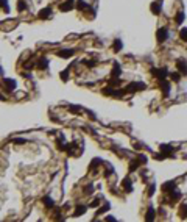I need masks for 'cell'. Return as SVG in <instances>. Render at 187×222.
<instances>
[{
    "label": "cell",
    "instance_id": "obj_3",
    "mask_svg": "<svg viewBox=\"0 0 187 222\" xmlns=\"http://www.w3.org/2000/svg\"><path fill=\"white\" fill-rule=\"evenodd\" d=\"M153 75H156L159 80H165L167 70H165V69H153Z\"/></svg>",
    "mask_w": 187,
    "mask_h": 222
},
{
    "label": "cell",
    "instance_id": "obj_23",
    "mask_svg": "<svg viewBox=\"0 0 187 222\" xmlns=\"http://www.w3.org/2000/svg\"><path fill=\"white\" fill-rule=\"evenodd\" d=\"M137 166H139V161H133V163H131V166H130V169L136 171V169H137Z\"/></svg>",
    "mask_w": 187,
    "mask_h": 222
},
{
    "label": "cell",
    "instance_id": "obj_15",
    "mask_svg": "<svg viewBox=\"0 0 187 222\" xmlns=\"http://www.w3.org/2000/svg\"><path fill=\"white\" fill-rule=\"evenodd\" d=\"M44 203H45V206L47 208H53L55 206V203H53V200H52V197H44Z\"/></svg>",
    "mask_w": 187,
    "mask_h": 222
},
{
    "label": "cell",
    "instance_id": "obj_8",
    "mask_svg": "<svg viewBox=\"0 0 187 222\" xmlns=\"http://www.w3.org/2000/svg\"><path fill=\"white\" fill-rule=\"evenodd\" d=\"M162 189H164V191H168V192L175 191V189H176V186H175V182H167V183H164Z\"/></svg>",
    "mask_w": 187,
    "mask_h": 222
},
{
    "label": "cell",
    "instance_id": "obj_25",
    "mask_svg": "<svg viewBox=\"0 0 187 222\" xmlns=\"http://www.w3.org/2000/svg\"><path fill=\"white\" fill-rule=\"evenodd\" d=\"M170 77H172V80H175V81L179 80V74H176V72H173V74H172Z\"/></svg>",
    "mask_w": 187,
    "mask_h": 222
},
{
    "label": "cell",
    "instance_id": "obj_18",
    "mask_svg": "<svg viewBox=\"0 0 187 222\" xmlns=\"http://www.w3.org/2000/svg\"><path fill=\"white\" fill-rule=\"evenodd\" d=\"M179 36H181L182 41H186V42H187V28H182V30L179 31Z\"/></svg>",
    "mask_w": 187,
    "mask_h": 222
},
{
    "label": "cell",
    "instance_id": "obj_5",
    "mask_svg": "<svg viewBox=\"0 0 187 222\" xmlns=\"http://www.w3.org/2000/svg\"><path fill=\"white\" fill-rule=\"evenodd\" d=\"M159 86L162 88V91H164V96H167L168 92H170V83L165 80H161V83H159Z\"/></svg>",
    "mask_w": 187,
    "mask_h": 222
},
{
    "label": "cell",
    "instance_id": "obj_4",
    "mask_svg": "<svg viewBox=\"0 0 187 222\" xmlns=\"http://www.w3.org/2000/svg\"><path fill=\"white\" fill-rule=\"evenodd\" d=\"M122 186H123V189H125L126 192L133 191V183H131L130 178H125V180H123V182H122Z\"/></svg>",
    "mask_w": 187,
    "mask_h": 222
},
{
    "label": "cell",
    "instance_id": "obj_21",
    "mask_svg": "<svg viewBox=\"0 0 187 222\" xmlns=\"http://www.w3.org/2000/svg\"><path fill=\"white\" fill-rule=\"evenodd\" d=\"M184 20V13H178V17H176V22L178 24H181V22Z\"/></svg>",
    "mask_w": 187,
    "mask_h": 222
},
{
    "label": "cell",
    "instance_id": "obj_2",
    "mask_svg": "<svg viewBox=\"0 0 187 222\" xmlns=\"http://www.w3.org/2000/svg\"><path fill=\"white\" fill-rule=\"evenodd\" d=\"M167 36H168V30L167 28H159L158 30V41L159 42H164V41L167 39Z\"/></svg>",
    "mask_w": 187,
    "mask_h": 222
},
{
    "label": "cell",
    "instance_id": "obj_12",
    "mask_svg": "<svg viewBox=\"0 0 187 222\" xmlns=\"http://www.w3.org/2000/svg\"><path fill=\"white\" fill-rule=\"evenodd\" d=\"M74 50H72V49H69V50H61V52H59L58 53V55L59 56H61V58H69V56H72V55H74Z\"/></svg>",
    "mask_w": 187,
    "mask_h": 222
},
{
    "label": "cell",
    "instance_id": "obj_28",
    "mask_svg": "<svg viewBox=\"0 0 187 222\" xmlns=\"http://www.w3.org/2000/svg\"><path fill=\"white\" fill-rule=\"evenodd\" d=\"M90 192H92V185H89L88 189H86V194H90Z\"/></svg>",
    "mask_w": 187,
    "mask_h": 222
},
{
    "label": "cell",
    "instance_id": "obj_6",
    "mask_svg": "<svg viewBox=\"0 0 187 222\" xmlns=\"http://www.w3.org/2000/svg\"><path fill=\"white\" fill-rule=\"evenodd\" d=\"M39 17H41V19H50V17H52V10H50V8L41 10V13H39Z\"/></svg>",
    "mask_w": 187,
    "mask_h": 222
},
{
    "label": "cell",
    "instance_id": "obj_13",
    "mask_svg": "<svg viewBox=\"0 0 187 222\" xmlns=\"http://www.w3.org/2000/svg\"><path fill=\"white\" fill-rule=\"evenodd\" d=\"M86 210H88V206H84V205H78V206H76V211H75V216H81V214H84Z\"/></svg>",
    "mask_w": 187,
    "mask_h": 222
},
{
    "label": "cell",
    "instance_id": "obj_14",
    "mask_svg": "<svg viewBox=\"0 0 187 222\" xmlns=\"http://www.w3.org/2000/svg\"><path fill=\"white\" fill-rule=\"evenodd\" d=\"M161 6H162L161 2H154L153 5H151V11H153V13H159V11H161Z\"/></svg>",
    "mask_w": 187,
    "mask_h": 222
},
{
    "label": "cell",
    "instance_id": "obj_27",
    "mask_svg": "<svg viewBox=\"0 0 187 222\" xmlns=\"http://www.w3.org/2000/svg\"><path fill=\"white\" fill-rule=\"evenodd\" d=\"M154 188H156V186H154V185H151V186H150V191H148V194H150V196H153V192H154Z\"/></svg>",
    "mask_w": 187,
    "mask_h": 222
},
{
    "label": "cell",
    "instance_id": "obj_19",
    "mask_svg": "<svg viewBox=\"0 0 187 222\" xmlns=\"http://www.w3.org/2000/svg\"><path fill=\"white\" fill-rule=\"evenodd\" d=\"M78 8L80 10H88V5L84 3V0H78Z\"/></svg>",
    "mask_w": 187,
    "mask_h": 222
},
{
    "label": "cell",
    "instance_id": "obj_16",
    "mask_svg": "<svg viewBox=\"0 0 187 222\" xmlns=\"http://www.w3.org/2000/svg\"><path fill=\"white\" fill-rule=\"evenodd\" d=\"M153 219H154V210H153V206H150L148 213H147V221H153Z\"/></svg>",
    "mask_w": 187,
    "mask_h": 222
},
{
    "label": "cell",
    "instance_id": "obj_11",
    "mask_svg": "<svg viewBox=\"0 0 187 222\" xmlns=\"http://www.w3.org/2000/svg\"><path fill=\"white\" fill-rule=\"evenodd\" d=\"M3 83H5V86L10 91H13V89H16V81L14 80H8V78H5L3 80Z\"/></svg>",
    "mask_w": 187,
    "mask_h": 222
},
{
    "label": "cell",
    "instance_id": "obj_7",
    "mask_svg": "<svg viewBox=\"0 0 187 222\" xmlns=\"http://www.w3.org/2000/svg\"><path fill=\"white\" fill-rule=\"evenodd\" d=\"M178 69H179V72L181 74H187V63L184 61V60H179L178 61Z\"/></svg>",
    "mask_w": 187,
    "mask_h": 222
},
{
    "label": "cell",
    "instance_id": "obj_1",
    "mask_svg": "<svg viewBox=\"0 0 187 222\" xmlns=\"http://www.w3.org/2000/svg\"><path fill=\"white\" fill-rule=\"evenodd\" d=\"M140 89H145V83H131V85H128V88L125 91L133 92V91H140Z\"/></svg>",
    "mask_w": 187,
    "mask_h": 222
},
{
    "label": "cell",
    "instance_id": "obj_26",
    "mask_svg": "<svg viewBox=\"0 0 187 222\" xmlns=\"http://www.w3.org/2000/svg\"><path fill=\"white\" fill-rule=\"evenodd\" d=\"M2 2H3V10H5V11L8 13V11H10V8H8V3H6V0H2Z\"/></svg>",
    "mask_w": 187,
    "mask_h": 222
},
{
    "label": "cell",
    "instance_id": "obj_17",
    "mask_svg": "<svg viewBox=\"0 0 187 222\" xmlns=\"http://www.w3.org/2000/svg\"><path fill=\"white\" fill-rule=\"evenodd\" d=\"M179 216L187 217V205H182V206L179 208Z\"/></svg>",
    "mask_w": 187,
    "mask_h": 222
},
{
    "label": "cell",
    "instance_id": "obj_22",
    "mask_svg": "<svg viewBox=\"0 0 187 222\" xmlns=\"http://www.w3.org/2000/svg\"><path fill=\"white\" fill-rule=\"evenodd\" d=\"M25 8H27V5H25V3H24V2H19V3H17V10H20V11H24V10H25Z\"/></svg>",
    "mask_w": 187,
    "mask_h": 222
},
{
    "label": "cell",
    "instance_id": "obj_9",
    "mask_svg": "<svg viewBox=\"0 0 187 222\" xmlns=\"http://www.w3.org/2000/svg\"><path fill=\"white\" fill-rule=\"evenodd\" d=\"M74 8V3H72V0H67L66 3H62L61 6H59V10L61 11H69V10H72Z\"/></svg>",
    "mask_w": 187,
    "mask_h": 222
},
{
    "label": "cell",
    "instance_id": "obj_10",
    "mask_svg": "<svg viewBox=\"0 0 187 222\" xmlns=\"http://www.w3.org/2000/svg\"><path fill=\"white\" fill-rule=\"evenodd\" d=\"M161 152H162V155H164V156H167L168 153H172V152H173V149H172V146L162 144V146H161Z\"/></svg>",
    "mask_w": 187,
    "mask_h": 222
},
{
    "label": "cell",
    "instance_id": "obj_20",
    "mask_svg": "<svg viewBox=\"0 0 187 222\" xmlns=\"http://www.w3.org/2000/svg\"><path fill=\"white\" fill-rule=\"evenodd\" d=\"M122 49V42L118 39H116V42H114V50H120Z\"/></svg>",
    "mask_w": 187,
    "mask_h": 222
},
{
    "label": "cell",
    "instance_id": "obj_24",
    "mask_svg": "<svg viewBox=\"0 0 187 222\" xmlns=\"http://www.w3.org/2000/svg\"><path fill=\"white\" fill-rule=\"evenodd\" d=\"M39 67L41 69H45V67H47V60H41L39 61Z\"/></svg>",
    "mask_w": 187,
    "mask_h": 222
}]
</instances>
